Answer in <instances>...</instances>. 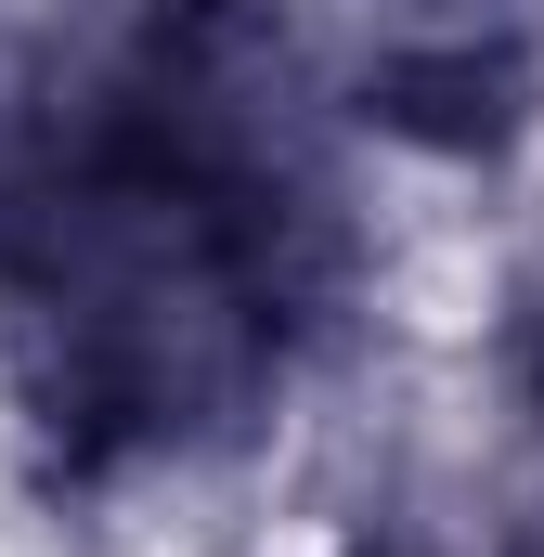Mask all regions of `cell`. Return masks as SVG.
<instances>
[{
  "instance_id": "1",
  "label": "cell",
  "mask_w": 544,
  "mask_h": 557,
  "mask_svg": "<svg viewBox=\"0 0 544 557\" xmlns=\"http://www.w3.org/2000/svg\"><path fill=\"white\" fill-rule=\"evenodd\" d=\"M350 298L324 91L272 0H104L0 52V376L52 480L195 467Z\"/></svg>"
},
{
  "instance_id": "2",
  "label": "cell",
  "mask_w": 544,
  "mask_h": 557,
  "mask_svg": "<svg viewBox=\"0 0 544 557\" xmlns=\"http://www.w3.org/2000/svg\"><path fill=\"white\" fill-rule=\"evenodd\" d=\"M363 117L415 143H493L532 91L519 0H363Z\"/></svg>"
},
{
  "instance_id": "3",
  "label": "cell",
  "mask_w": 544,
  "mask_h": 557,
  "mask_svg": "<svg viewBox=\"0 0 544 557\" xmlns=\"http://www.w3.org/2000/svg\"><path fill=\"white\" fill-rule=\"evenodd\" d=\"M506 403H519V428L544 441V273L519 285V311H506Z\"/></svg>"
}]
</instances>
